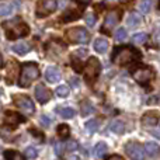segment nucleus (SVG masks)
<instances>
[{
  "label": "nucleus",
  "mask_w": 160,
  "mask_h": 160,
  "mask_svg": "<svg viewBox=\"0 0 160 160\" xmlns=\"http://www.w3.org/2000/svg\"><path fill=\"white\" fill-rule=\"evenodd\" d=\"M141 21H142V17L136 13H131L129 17H128V20H127V22H128L129 27H136V25L141 24Z\"/></svg>",
  "instance_id": "obj_23"
},
{
  "label": "nucleus",
  "mask_w": 160,
  "mask_h": 160,
  "mask_svg": "<svg viewBox=\"0 0 160 160\" xmlns=\"http://www.w3.org/2000/svg\"><path fill=\"white\" fill-rule=\"evenodd\" d=\"M150 8H152V2H150V0H142V2L139 3V10H141V13H143V14L149 13Z\"/></svg>",
  "instance_id": "obj_28"
},
{
  "label": "nucleus",
  "mask_w": 160,
  "mask_h": 160,
  "mask_svg": "<svg viewBox=\"0 0 160 160\" xmlns=\"http://www.w3.org/2000/svg\"><path fill=\"white\" fill-rule=\"evenodd\" d=\"M110 129H111V132H114V133H124L125 125H124V122L122 121L115 119V121H112L110 124Z\"/></svg>",
  "instance_id": "obj_19"
},
{
  "label": "nucleus",
  "mask_w": 160,
  "mask_h": 160,
  "mask_svg": "<svg viewBox=\"0 0 160 160\" xmlns=\"http://www.w3.org/2000/svg\"><path fill=\"white\" fill-rule=\"evenodd\" d=\"M72 65H73V68H75L78 72H80L82 70V66H80V62H79V59L78 58H75V56H72Z\"/></svg>",
  "instance_id": "obj_36"
},
{
  "label": "nucleus",
  "mask_w": 160,
  "mask_h": 160,
  "mask_svg": "<svg viewBox=\"0 0 160 160\" xmlns=\"http://www.w3.org/2000/svg\"><path fill=\"white\" fill-rule=\"evenodd\" d=\"M6 160H25V156L18 153L17 150H6L4 152Z\"/></svg>",
  "instance_id": "obj_22"
},
{
  "label": "nucleus",
  "mask_w": 160,
  "mask_h": 160,
  "mask_svg": "<svg viewBox=\"0 0 160 160\" xmlns=\"http://www.w3.org/2000/svg\"><path fill=\"white\" fill-rule=\"evenodd\" d=\"M55 93L58 97H68L69 96V87H68L66 84H62V86H59V87H56Z\"/></svg>",
  "instance_id": "obj_30"
},
{
  "label": "nucleus",
  "mask_w": 160,
  "mask_h": 160,
  "mask_svg": "<svg viewBox=\"0 0 160 160\" xmlns=\"http://www.w3.org/2000/svg\"><path fill=\"white\" fill-rule=\"evenodd\" d=\"M3 27H4L6 37H7L8 39L21 38V37H25L30 32V27H28L21 18H18V17L3 22Z\"/></svg>",
  "instance_id": "obj_2"
},
{
  "label": "nucleus",
  "mask_w": 160,
  "mask_h": 160,
  "mask_svg": "<svg viewBox=\"0 0 160 160\" xmlns=\"http://www.w3.org/2000/svg\"><path fill=\"white\" fill-rule=\"evenodd\" d=\"M63 160H80L76 155H68V156H65Z\"/></svg>",
  "instance_id": "obj_40"
},
{
  "label": "nucleus",
  "mask_w": 160,
  "mask_h": 160,
  "mask_svg": "<svg viewBox=\"0 0 160 160\" xmlns=\"http://www.w3.org/2000/svg\"><path fill=\"white\" fill-rule=\"evenodd\" d=\"M119 2H128V0H119Z\"/></svg>",
  "instance_id": "obj_43"
},
{
  "label": "nucleus",
  "mask_w": 160,
  "mask_h": 160,
  "mask_svg": "<svg viewBox=\"0 0 160 160\" xmlns=\"http://www.w3.org/2000/svg\"><path fill=\"white\" fill-rule=\"evenodd\" d=\"M11 49H13V52H16L17 55H25V53H28L31 51V47L27 42H17L16 45H13Z\"/></svg>",
  "instance_id": "obj_16"
},
{
  "label": "nucleus",
  "mask_w": 160,
  "mask_h": 160,
  "mask_svg": "<svg viewBox=\"0 0 160 160\" xmlns=\"http://www.w3.org/2000/svg\"><path fill=\"white\" fill-rule=\"evenodd\" d=\"M141 121H142V124H143L145 127H155V125L160 121L159 111H155V110L148 111V112H145L143 115H142Z\"/></svg>",
  "instance_id": "obj_11"
},
{
  "label": "nucleus",
  "mask_w": 160,
  "mask_h": 160,
  "mask_svg": "<svg viewBox=\"0 0 160 160\" xmlns=\"http://www.w3.org/2000/svg\"><path fill=\"white\" fill-rule=\"evenodd\" d=\"M17 69H18V65L17 62L10 61L7 65V80L8 82H13V79L17 76Z\"/></svg>",
  "instance_id": "obj_18"
},
{
  "label": "nucleus",
  "mask_w": 160,
  "mask_h": 160,
  "mask_svg": "<svg viewBox=\"0 0 160 160\" xmlns=\"http://www.w3.org/2000/svg\"><path fill=\"white\" fill-rule=\"evenodd\" d=\"M111 61L115 65L125 66V65H129V63H133V62L141 61V52L132 47H119V48L114 49Z\"/></svg>",
  "instance_id": "obj_1"
},
{
  "label": "nucleus",
  "mask_w": 160,
  "mask_h": 160,
  "mask_svg": "<svg viewBox=\"0 0 160 160\" xmlns=\"http://www.w3.org/2000/svg\"><path fill=\"white\" fill-rule=\"evenodd\" d=\"M58 135H59V138H61V139L69 138V135H70L69 125H66V124H61V125H59V127H58Z\"/></svg>",
  "instance_id": "obj_24"
},
{
  "label": "nucleus",
  "mask_w": 160,
  "mask_h": 160,
  "mask_svg": "<svg viewBox=\"0 0 160 160\" xmlns=\"http://www.w3.org/2000/svg\"><path fill=\"white\" fill-rule=\"evenodd\" d=\"M0 68H3V56H2V53H0Z\"/></svg>",
  "instance_id": "obj_42"
},
{
  "label": "nucleus",
  "mask_w": 160,
  "mask_h": 160,
  "mask_svg": "<svg viewBox=\"0 0 160 160\" xmlns=\"http://www.w3.org/2000/svg\"><path fill=\"white\" fill-rule=\"evenodd\" d=\"M45 79L49 83H56L61 80V72H59L55 66H49L45 70Z\"/></svg>",
  "instance_id": "obj_14"
},
{
  "label": "nucleus",
  "mask_w": 160,
  "mask_h": 160,
  "mask_svg": "<svg viewBox=\"0 0 160 160\" xmlns=\"http://www.w3.org/2000/svg\"><path fill=\"white\" fill-rule=\"evenodd\" d=\"M51 96H52L51 90H48L44 84H38L35 87V97L38 100V102H41V104H45V102L49 101Z\"/></svg>",
  "instance_id": "obj_12"
},
{
  "label": "nucleus",
  "mask_w": 160,
  "mask_h": 160,
  "mask_svg": "<svg viewBox=\"0 0 160 160\" xmlns=\"http://www.w3.org/2000/svg\"><path fill=\"white\" fill-rule=\"evenodd\" d=\"M76 148H78V143H76V142H69V143L66 145V149L68 150H75Z\"/></svg>",
  "instance_id": "obj_37"
},
{
  "label": "nucleus",
  "mask_w": 160,
  "mask_h": 160,
  "mask_svg": "<svg viewBox=\"0 0 160 160\" xmlns=\"http://www.w3.org/2000/svg\"><path fill=\"white\" fill-rule=\"evenodd\" d=\"M121 18V10H111L105 17V21L102 24V31L104 32H110L111 28L115 27L117 22Z\"/></svg>",
  "instance_id": "obj_10"
},
{
  "label": "nucleus",
  "mask_w": 160,
  "mask_h": 160,
  "mask_svg": "<svg viewBox=\"0 0 160 160\" xmlns=\"http://www.w3.org/2000/svg\"><path fill=\"white\" fill-rule=\"evenodd\" d=\"M56 0H39L37 6V16L47 17L56 10Z\"/></svg>",
  "instance_id": "obj_9"
},
{
  "label": "nucleus",
  "mask_w": 160,
  "mask_h": 160,
  "mask_svg": "<svg viewBox=\"0 0 160 160\" xmlns=\"http://www.w3.org/2000/svg\"><path fill=\"white\" fill-rule=\"evenodd\" d=\"M4 122H6V124H8V125H13V127H16V125H18L20 122H22V118L17 112H14V111H6V114H4Z\"/></svg>",
  "instance_id": "obj_15"
},
{
  "label": "nucleus",
  "mask_w": 160,
  "mask_h": 160,
  "mask_svg": "<svg viewBox=\"0 0 160 160\" xmlns=\"http://www.w3.org/2000/svg\"><path fill=\"white\" fill-rule=\"evenodd\" d=\"M41 125H42V127H45V128L49 127V125H51V118H49V117L42 115L41 117Z\"/></svg>",
  "instance_id": "obj_35"
},
{
  "label": "nucleus",
  "mask_w": 160,
  "mask_h": 160,
  "mask_svg": "<svg viewBox=\"0 0 160 160\" xmlns=\"http://www.w3.org/2000/svg\"><path fill=\"white\" fill-rule=\"evenodd\" d=\"M132 78L138 83L146 86L152 82L153 78H155V72H153V69L149 66H139V68H135V69L132 70Z\"/></svg>",
  "instance_id": "obj_5"
},
{
  "label": "nucleus",
  "mask_w": 160,
  "mask_h": 160,
  "mask_svg": "<svg viewBox=\"0 0 160 160\" xmlns=\"http://www.w3.org/2000/svg\"><path fill=\"white\" fill-rule=\"evenodd\" d=\"M159 7H160V3H159Z\"/></svg>",
  "instance_id": "obj_45"
},
{
  "label": "nucleus",
  "mask_w": 160,
  "mask_h": 160,
  "mask_svg": "<svg viewBox=\"0 0 160 160\" xmlns=\"http://www.w3.org/2000/svg\"><path fill=\"white\" fill-rule=\"evenodd\" d=\"M100 70H101V63H100L98 59L97 58L88 59L87 63H86V66H84V76H86L87 83L93 84V83L96 82V79L98 78Z\"/></svg>",
  "instance_id": "obj_4"
},
{
  "label": "nucleus",
  "mask_w": 160,
  "mask_h": 160,
  "mask_svg": "<svg viewBox=\"0 0 160 160\" xmlns=\"http://www.w3.org/2000/svg\"><path fill=\"white\" fill-rule=\"evenodd\" d=\"M80 17V13L76 10H70V11H66V13L63 14V17H62V20H63L65 22L68 21H73V20H78Z\"/></svg>",
  "instance_id": "obj_25"
},
{
  "label": "nucleus",
  "mask_w": 160,
  "mask_h": 160,
  "mask_svg": "<svg viewBox=\"0 0 160 160\" xmlns=\"http://www.w3.org/2000/svg\"><path fill=\"white\" fill-rule=\"evenodd\" d=\"M86 129L90 133L96 132V131L98 129V121H97V119H90V121H87L86 122Z\"/></svg>",
  "instance_id": "obj_29"
},
{
  "label": "nucleus",
  "mask_w": 160,
  "mask_h": 160,
  "mask_svg": "<svg viewBox=\"0 0 160 160\" xmlns=\"http://www.w3.org/2000/svg\"><path fill=\"white\" fill-rule=\"evenodd\" d=\"M94 49L98 53H105V51L108 49V41L104 38H97L94 41Z\"/></svg>",
  "instance_id": "obj_17"
},
{
  "label": "nucleus",
  "mask_w": 160,
  "mask_h": 160,
  "mask_svg": "<svg viewBox=\"0 0 160 160\" xmlns=\"http://www.w3.org/2000/svg\"><path fill=\"white\" fill-rule=\"evenodd\" d=\"M59 114H61L63 118H72V117H75V110L70 107H65V108H62V110H59Z\"/></svg>",
  "instance_id": "obj_32"
},
{
  "label": "nucleus",
  "mask_w": 160,
  "mask_h": 160,
  "mask_svg": "<svg viewBox=\"0 0 160 160\" xmlns=\"http://www.w3.org/2000/svg\"><path fill=\"white\" fill-rule=\"evenodd\" d=\"M94 111V108H93V105H91V102L90 101H83L82 102V115L83 117H86V115H88V114H91Z\"/></svg>",
  "instance_id": "obj_27"
},
{
  "label": "nucleus",
  "mask_w": 160,
  "mask_h": 160,
  "mask_svg": "<svg viewBox=\"0 0 160 160\" xmlns=\"http://www.w3.org/2000/svg\"><path fill=\"white\" fill-rule=\"evenodd\" d=\"M107 153V145L104 143V142H98V143L94 146V156H96L97 159L102 158V156Z\"/></svg>",
  "instance_id": "obj_20"
},
{
  "label": "nucleus",
  "mask_w": 160,
  "mask_h": 160,
  "mask_svg": "<svg viewBox=\"0 0 160 160\" xmlns=\"http://www.w3.org/2000/svg\"><path fill=\"white\" fill-rule=\"evenodd\" d=\"M146 41H148V34H145V32H136L132 37L133 44H145Z\"/></svg>",
  "instance_id": "obj_26"
},
{
  "label": "nucleus",
  "mask_w": 160,
  "mask_h": 160,
  "mask_svg": "<svg viewBox=\"0 0 160 160\" xmlns=\"http://www.w3.org/2000/svg\"><path fill=\"white\" fill-rule=\"evenodd\" d=\"M143 149H145V152L148 153V155H156V153L160 150V148H159V145L158 143H155V142H146L145 143V146H143Z\"/></svg>",
  "instance_id": "obj_21"
},
{
  "label": "nucleus",
  "mask_w": 160,
  "mask_h": 160,
  "mask_svg": "<svg viewBox=\"0 0 160 160\" xmlns=\"http://www.w3.org/2000/svg\"><path fill=\"white\" fill-rule=\"evenodd\" d=\"M66 38L69 39L70 42H73V44H86V42H88L90 35H88L86 28L73 27L66 31Z\"/></svg>",
  "instance_id": "obj_6"
},
{
  "label": "nucleus",
  "mask_w": 160,
  "mask_h": 160,
  "mask_svg": "<svg viewBox=\"0 0 160 160\" xmlns=\"http://www.w3.org/2000/svg\"><path fill=\"white\" fill-rule=\"evenodd\" d=\"M115 41H118V42H121V41H125L127 39V30L125 28H118V30L115 31Z\"/></svg>",
  "instance_id": "obj_31"
},
{
  "label": "nucleus",
  "mask_w": 160,
  "mask_h": 160,
  "mask_svg": "<svg viewBox=\"0 0 160 160\" xmlns=\"http://www.w3.org/2000/svg\"><path fill=\"white\" fill-rule=\"evenodd\" d=\"M24 155H25L27 159H35L37 158V150L34 149V148H27L25 152H24Z\"/></svg>",
  "instance_id": "obj_33"
},
{
  "label": "nucleus",
  "mask_w": 160,
  "mask_h": 160,
  "mask_svg": "<svg viewBox=\"0 0 160 160\" xmlns=\"http://www.w3.org/2000/svg\"><path fill=\"white\" fill-rule=\"evenodd\" d=\"M38 76H39L38 65L32 63V62L22 65L21 75H20V82H18L20 87H28L34 80L38 79Z\"/></svg>",
  "instance_id": "obj_3"
},
{
  "label": "nucleus",
  "mask_w": 160,
  "mask_h": 160,
  "mask_svg": "<svg viewBox=\"0 0 160 160\" xmlns=\"http://www.w3.org/2000/svg\"><path fill=\"white\" fill-rule=\"evenodd\" d=\"M105 160H125V159L121 158V156H118V155H111V156H108Z\"/></svg>",
  "instance_id": "obj_38"
},
{
  "label": "nucleus",
  "mask_w": 160,
  "mask_h": 160,
  "mask_svg": "<svg viewBox=\"0 0 160 160\" xmlns=\"http://www.w3.org/2000/svg\"><path fill=\"white\" fill-rule=\"evenodd\" d=\"M143 152H145L143 146L141 143H138V142H128L125 145V153L132 160H143L145 159Z\"/></svg>",
  "instance_id": "obj_8"
},
{
  "label": "nucleus",
  "mask_w": 160,
  "mask_h": 160,
  "mask_svg": "<svg viewBox=\"0 0 160 160\" xmlns=\"http://www.w3.org/2000/svg\"><path fill=\"white\" fill-rule=\"evenodd\" d=\"M76 55H78V56H86V55H87V49L82 48V49H79L78 52H76Z\"/></svg>",
  "instance_id": "obj_39"
},
{
  "label": "nucleus",
  "mask_w": 160,
  "mask_h": 160,
  "mask_svg": "<svg viewBox=\"0 0 160 160\" xmlns=\"http://www.w3.org/2000/svg\"><path fill=\"white\" fill-rule=\"evenodd\" d=\"M79 3H82V4H86V3H88V2H91V0H78Z\"/></svg>",
  "instance_id": "obj_41"
},
{
  "label": "nucleus",
  "mask_w": 160,
  "mask_h": 160,
  "mask_svg": "<svg viewBox=\"0 0 160 160\" xmlns=\"http://www.w3.org/2000/svg\"><path fill=\"white\" fill-rule=\"evenodd\" d=\"M20 8V0H14L13 3H6V4H0V17L10 16L16 10Z\"/></svg>",
  "instance_id": "obj_13"
},
{
  "label": "nucleus",
  "mask_w": 160,
  "mask_h": 160,
  "mask_svg": "<svg viewBox=\"0 0 160 160\" xmlns=\"http://www.w3.org/2000/svg\"><path fill=\"white\" fill-rule=\"evenodd\" d=\"M13 101L16 104V107H18L20 110H22L27 115H31L35 111V107H34V102L31 101L30 97L22 96V94H17V96L13 97Z\"/></svg>",
  "instance_id": "obj_7"
},
{
  "label": "nucleus",
  "mask_w": 160,
  "mask_h": 160,
  "mask_svg": "<svg viewBox=\"0 0 160 160\" xmlns=\"http://www.w3.org/2000/svg\"><path fill=\"white\" fill-rule=\"evenodd\" d=\"M84 20H86V22H87L88 27H93V25L96 24V16H94V14H91V13H88L87 16L84 17Z\"/></svg>",
  "instance_id": "obj_34"
},
{
  "label": "nucleus",
  "mask_w": 160,
  "mask_h": 160,
  "mask_svg": "<svg viewBox=\"0 0 160 160\" xmlns=\"http://www.w3.org/2000/svg\"><path fill=\"white\" fill-rule=\"evenodd\" d=\"M0 94H2V90H0Z\"/></svg>",
  "instance_id": "obj_44"
}]
</instances>
